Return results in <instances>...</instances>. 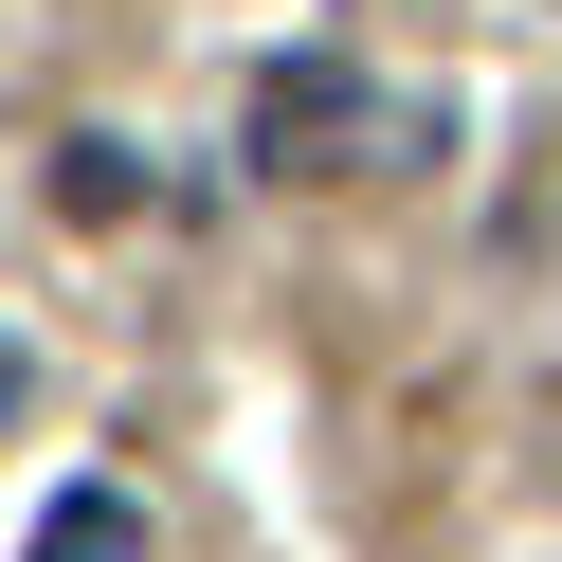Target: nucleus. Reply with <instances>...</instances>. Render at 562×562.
Returning <instances> with one entry per match:
<instances>
[{"label": "nucleus", "mask_w": 562, "mask_h": 562, "mask_svg": "<svg viewBox=\"0 0 562 562\" xmlns=\"http://www.w3.org/2000/svg\"><path fill=\"white\" fill-rule=\"evenodd\" d=\"M255 164H308V182H381V164H417V110H400V91H363L345 55H291V74L255 91Z\"/></svg>", "instance_id": "1"}, {"label": "nucleus", "mask_w": 562, "mask_h": 562, "mask_svg": "<svg viewBox=\"0 0 562 562\" xmlns=\"http://www.w3.org/2000/svg\"><path fill=\"white\" fill-rule=\"evenodd\" d=\"M37 562H146V508H127V490H55Z\"/></svg>", "instance_id": "2"}, {"label": "nucleus", "mask_w": 562, "mask_h": 562, "mask_svg": "<svg viewBox=\"0 0 562 562\" xmlns=\"http://www.w3.org/2000/svg\"><path fill=\"white\" fill-rule=\"evenodd\" d=\"M0 417H19V345H0Z\"/></svg>", "instance_id": "3"}]
</instances>
